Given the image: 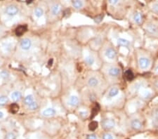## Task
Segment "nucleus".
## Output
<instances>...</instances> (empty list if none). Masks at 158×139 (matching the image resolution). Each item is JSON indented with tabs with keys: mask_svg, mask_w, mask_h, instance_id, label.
Here are the masks:
<instances>
[{
	"mask_svg": "<svg viewBox=\"0 0 158 139\" xmlns=\"http://www.w3.org/2000/svg\"><path fill=\"white\" fill-rule=\"evenodd\" d=\"M151 58L148 53L141 52L138 54L137 65L139 70L142 71L148 70L151 67Z\"/></svg>",
	"mask_w": 158,
	"mask_h": 139,
	"instance_id": "obj_1",
	"label": "nucleus"
},
{
	"mask_svg": "<svg viewBox=\"0 0 158 139\" xmlns=\"http://www.w3.org/2000/svg\"><path fill=\"white\" fill-rule=\"evenodd\" d=\"M138 95L139 96V98L143 101H148L150 100L153 97V92L151 89L147 87V86H144L143 89L140 90V92L138 93Z\"/></svg>",
	"mask_w": 158,
	"mask_h": 139,
	"instance_id": "obj_2",
	"label": "nucleus"
},
{
	"mask_svg": "<svg viewBox=\"0 0 158 139\" xmlns=\"http://www.w3.org/2000/svg\"><path fill=\"white\" fill-rule=\"evenodd\" d=\"M145 31L149 36L158 37V25L155 23H148L145 25Z\"/></svg>",
	"mask_w": 158,
	"mask_h": 139,
	"instance_id": "obj_3",
	"label": "nucleus"
},
{
	"mask_svg": "<svg viewBox=\"0 0 158 139\" xmlns=\"http://www.w3.org/2000/svg\"><path fill=\"white\" fill-rule=\"evenodd\" d=\"M130 126L132 129L135 131L141 130L143 127V124L141 121L140 119L137 118V117H134L130 120Z\"/></svg>",
	"mask_w": 158,
	"mask_h": 139,
	"instance_id": "obj_4",
	"label": "nucleus"
},
{
	"mask_svg": "<svg viewBox=\"0 0 158 139\" xmlns=\"http://www.w3.org/2000/svg\"><path fill=\"white\" fill-rule=\"evenodd\" d=\"M145 86H147L146 83L144 82L143 81H137L131 86V92L136 93V94H138V93L140 92L141 89H143Z\"/></svg>",
	"mask_w": 158,
	"mask_h": 139,
	"instance_id": "obj_5",
	"label": "nucleus"
},
{
	"mask_svg": "<svg viewBox=\"0 0 158 139\" xmlns=\"http://www.w3.org/2000/svg\"><path fill=\"white\" fill-rule=\"evenodd\" d=\"M108 73L110 77H113V78H118L121 75V70L119 67L113 66L108 69Z\"/></svg>",
	"mask_w": 158,
	"mask_h": 139,
	"instance_id": "obj_6",
	"label": "nucleus"
},
{
	"mask_svg": "<svg viewBox=\"0 0 158 139\" xmlns=\"http://www.w3.org/2000/svg\"><path fill=\"white\" fill-rule=\"evenodd\" d=\"M105 55L109 60H114L117 58V51L112 47H108L105 49Z\"/></svg>",
	"mask_w": 158,
	"mask_h": 139,
	"instance_id": "obj_7",
	"label": "nucleus"
},
{
	"mask_svg": "<svg viewBox=\"0 0 158 139\" xmlns=\"http://www.w3.org/2000/svg\"><path fill=\"white\" fill-rule=\"evenodd\" d=\"M151 122L155 127H158V107L154 108L151 111Z\"/></svg>",
	"mask_w": 158,
	"mask_h": 139,
	"instance_id": "obj_8",
	"label": "nucleus"
},
{
	"mask_svg": "<svg viewBox=\"0 0 158 139\" xmlns=\"http://www.w3.org/2000/svg\"><path fill=\"white\" fill-rule=\"evenodd\" d=\"M115 126V122L112 119H105L102 122V126L105 129H111Z\"/></svg>",
	"mask_w": 158,
	"mask_h": 139,
	"instance_id": "obj_9",
	"label": "nucleus"
},
{
	"mask_svg": "<svg viewBox=\"0 0 158 139\" xmlns=\"http://www.w3.org/2000/svg\"><path fill=\"white\" fill-rule=\"evenodd\" d=\"M21 49L24 51H27L30 49L31 46H32V41H30V39L27 38H25L21 40V44H20Z\"/></svg>",
	"mask_w": 158,
	"mask_h": 139,
	"instance_id": "obj_10",
	"label": "nucleus"
},
{
	"mask_svg": "<svg viewBox=\"0 0 158 139\" xmlns=\"http://www.w3.org/2000/svg\"><path fill=\"white\" fill-rule=\"evenodd\" d=\"M5 13L7 15H10V16H13V15H15L18 13V7H15L14 5H10L7 7L5 10Z\"/></svg>",
	"mask_w": 158,
	"mask_h": 139,
	"instance_id": "obj_11",
	"label": "nucleus"
},
{
	"mask_svg": "<svg viewBox=\"0 0 158 139\" xmlns=\"http://www.w3.org/2000/svg\"><path fill=\"white\" fill-rule=\"evenodd\" d=\"M117 42L119 46H122V47L129 48V46H131V41L125 38H122V37L118 38L117 39Z\"/></svg>",
	"mask_w": 158,
	"mask_h": 139,
	"instance_id": "obj_12",
	"label": "nucleus"
},
{
	"mask_svg": "<svg viewBox=\"0 0 158 139\" xmlns=\"http://www.w3.org/2000/svg\"><path fill=\"white\" fill-rule=\"evenodd\" d=\"M120 94V89H119L118 87L117 86H113V87L111 88L109 90L108 94V98H114V97L117 96L118 94Z\"/></svg>",
	"mask_w": 158,
	"mask_h": 139,
	"instance_id": "obj_13",
	"label": "nucleus"
},
{
	"mask_svg": "<svg viewBox=\"0 0 158 139\" xmlns=\"http://www.w3.org/2000/svg\"><path fill=\"white\" fill-rule=\"evenodd\" d=\"M87 82L88 85H89L91 88H96V86H98L99 80L98 79L96 78V77H91L89 78Z\"/></svg>",
	"mask_w": 158,
	"mask_h": 139,
	"instance_id": "obj_14",
	"label": "nucleus"
},
{
	"mask_svg": "<svg viewBox=\"0 0 158 139\" xmlns=\"http://www.w3.org/2000/svg\"><path fill=\"white\" fill-rule=\"evenodd\" d=\"M68 104L72 107H76L79 104V98L76 96H71L69 98Z\"/></svg>",
	"mask_w": 158,
	"mask_h": 139,
	"instance_id": "obj_15",
	"label": "nucleus"
},
{
	"mask_svg": "<svg viewBox=\"0 0 158 139\" xmlns=\"http://www.w3.org/2000/svg\"><path fill=\"white\" fill-rule=\"evenodd\" d=\"M42 115L44 117H52L56 115V110L54 108H47L43 111Z\"/></svg>",
	"mask_w": 158,
	"mask_h": 139,
	"instance_id": "obj_16",
	"label": "nucleus"
},
{
	"mask_svg": "<svg viewBox=\"0 0 158 139\" xmlns=\"http://www.w3.org/2000/svg\"><path fill=\"white\" fill-rule=\"evenodd\" d=\"M27 30V27L25 25H21L19 27H18L15 30V35L17 36L20 37L22 36L23 34L25 32V31Z\"/></svg>",
	"mask_w": 158,
	"mask_h": 139,
	"instance_id": "obj_17",
	"label": "nucleus"
},
{
	"mask_svg": "<svg viewBox=\"0 0 158 139\" xmlns=\"http://www.w3.org/2000/svg\"><path fill=\"white\" fill-rule=\"evenodd\" d=\"M133 20H134V23L137 25H140L141 23H142L143 21V16L142 14H141L140 13H136L133 16Z\"/></svg>",
	"mask_w": 158,
	"mask_h": 139,
	"instance_id": "obj_18",
	"label": "nucleus"
},
{
	"mask_svg": "<svg viewBox=\"0 0 158 139\" xmlns=\"http://www.w3.org/2000/svg\"><path fill=\"white\" fill-rule=\"evenodd\" d=\"M21 97H22V95L20 92H13L11 94V98L13 101H18L19 100H21Z\"/></svg>",
	"mask_w": 158,
	"mask_h": 139,
	"instance_id": "obj_19",
	"label": "nucleus"
},
{
	"mask_svg": "<svg viewBox=\"0 0 158 139\" xmlns=\"http://www.w3.org/2000/svg\"><path fill=\"white\" fill-rule=\"evenodd\" d=\"M9 98L5 95L0 96V106H4L9 103Z\"/></svg>",
	"mask_w": 158,
	"mask_h": 139,
	"instance_id": "obj_20",
	"label": "nucleus"
},
{
	"mask_svg": "<svg viewBox=\"0 0 158 139\" xmlns=\"http://www.w3.org/2000/svg\"><path fill=\"white\" fill-rule=\"evenodd\" d=\"M85 62H86V63L88 65L91 66L92 65H94V63H95V58H94V57L93 56V55H89L86 57V58H85Z\"/></svg>",
	"mask_w": 158,
	"mask_h": 139,
	"instance_id": "obj_21",
	"label": "nucleus"
},
{
	"mask_svg": "<svg viewBox=\"0 0 158 139\" xmlns=\"http://www.w3.org/2000/svg\"><path fill=\"white\" fill-rule=\"evenodd\" d=\"M72 5L75 9H80L83 7V2L81 0H74L72 2Z\"/></svg>",
	"mask_w": 158,
	"mask_h": 139,
	"instance_id": "obj_22",
	"label": "nucleus"
},
{
	"mask_svg": "<svg viewBox=\"0 0 158 139\" xmlns=\"http://www.w3.org/2000/svg\"><path fill=\"white\" fill-rule=\"evenodd\" d=\"M33 101H35V100H34V97L33 96L31 95V94H30V95H27L24 99L25 103V105H27V106L30 105V103H32Z\"/></svg>",
	"mask_w": 158,
	"mask_h": 139,
	"instance_id": "obj_23",
	"label": "nucleus"
},
{
	"mask_svg": "<svg viewBox=\"0 0 158 139\" xmlns=\"http://www.w3.org/2000/svg\"><path fill=\"white\" fill-rule=\"evenodd\" d=\"M9 73L6 70H2L0 72V78L3 80H7L9 78Z\"/></svg>",
	"mask_w": 158,
	"mask_h": 139,
	"instance_id": "obj_24",
	"label": "nucleus"
},
{
	"mask_svg": "<svg viewBox=\"0 0 158 139\" xmlns=\"http://www.w3.org/2000/svg\"><path fill=\"white\" fill-rule=\"evenodd\" d=\"M52 11L54 15H58L60 12V5H58V4H56V5H54V7H52Z\"/></svg>",
	"mask_w": 158,
	"mask_h": 139,
	"instance_id": "obj_25",
	"label": "nucleus"
},
{
	"mask_svg": "<svg viewBox=\"0 0 158 139\" xmlns=\"http://www.w3.org/2000/svg\"><path fill=\"white\" fill-rule=\"evenodd\" d=\"M44 14V11L42 8L37 7L35 9V15H36L37 18H40V17L42 16V15Z\"/></svg>",
	"mask_w": 158,
	"mask_h": 139,
	"instance_id": "obj_26",
	"label": "nucleus"
},
{
	"mask_svg": "<svg viewBox=\"0 0 158 139\" xmlns=\"http://www.w3.org/2000/svg\"><path fill=\"white\" fill-rule=\"evenodd\" d=\"M28 108L30 110H36L37 109L39 106L36 101H33L32 103H30V105H28Z\"/></svg>",
	"mask_w": 158,
	"mask_h": 139,
	"instance_id": "obj_27",
	"label": "nucleus"
},
{
	"mask_svg": "<svg viewBox=\"0 0 158 139\" xmlns=\"http://www.w3.org/2000/svg\"><path fill=\"white\" fill-rule=\"evenodd\" d=\"M4 139H16V135L13 132L8 133L4 137Z\"/></svg>",
	"mask_w": 158,
	"mask_h": 139,
	"instance_id": "obj_28",
	"label": "nucleus"
},
{
	"mask_svg": "<svg viewBox=\"0 0 158 139\" xmlns=\"http://www.w3.org/2000/svg\"><path fill=\"white\" fill-rule=\"evenodd\" d=\"M18 109H19V106L16 104V103H13V104L11 106V110L13 113H15L16 112H18Z\"/></svg>",
	"mask_w": 158,
	"mask_h": 139,
	"instance_id": "obj_29",
	"label": "nucleus"
},
{
	"mask_svg": "<svg viewBox=\"0 0 158 139\" xmlns=\"http://www.w3.org/2000/svg\"><path fill=\"white\" fill-rule=\"evenodd\" d=\"M97 127H98V122H92L89 124V129L91 131H94Z\"/></svg>",
	"mask_w": 158,
	"mask_h": 139,
	"instance_id": "obj_30",
	"label": "nucleus"
},
{
	"mask_svg": "<svg viewBox=\"0 0 158 139\" xmlns=\"http://www.w3.org/2000/svg\"><path fill=\"white\" fill-rule=\"evenodd\" d=\"M153 87L155 90L158 91V78L153 80Z\"/></svg>",
	"mask_w": 158,
	"mask_h": 139,
	"instance_id": "obj_31",
	"label": "nucleus"
},
{
	"mask_svg": "<svg viewBox=\"0 0 158 139\" xmlns=\"http://www.w3.org/2000/svg\"><path fill=\"white\" fill-rule=\"evenodd\" d=\"M103 139H113V136L112 134L107 133V134H105L103 135Z\"/></svg>",
	"mask_w": 158,
	"mask_h": 139,
	"instance_id": "obj_32",
	"label": "nucleus"
},
{
	"mask_svg": "<svg viewBox=\"0 0 158 139\" xmlns=\"http://www.w3.org/2000/svg\"><path fill=\"white\" fill-rule=\"evenodd\" d=\"M152 9L154 12L158 13V4H154L152 7Z\"/></svg>",
	"mask_w": 158,
	"mask_h": 139,
	"instance_id": "obj_33",
	"label": "nucleus"
},
{
	"mask_svg": "<svg viewBox=\"0 0 158 139\" xmlns=\"http://www.w3.org/2000/svg\"><path fill=\"white\" fill-rule=\"evenodd\" d=\"M86 139H98V138H97L96 136L94 135V134H91V135L87 136Z\"/></svg>",
	"mask_w": 158,
	"mask_h": 139,
	"instance_id": "obj_34",
	"label": "nucleus"
},
{
	"mask_svg": "<svg viewBox=\"0 0 158 139\" xmlns=\"http://www.w3.org/2000/svg\"><path fill=\"white\" fill-rule=\"evenodd\" d=\"M119 1V0H109L110 4H112V5H115L116 4H117V2Z\"/></svg>",
	"mask_w": 158,
	"mask_h": 139,
	"instance_id": "obj_35",
	"label": "nucleus"
},
{
	"mask_svg": "<svg viewBox=\"0 0 158 139\" xmlns=\"http://www.w3.org/2000/svg\"><path fill=\"white\" fill-rule=\"evenodd\" d=\"M126 77H127V79L129 80H131V78H130V77H132V74H131V72H130V71H128L126 73Z\"/></svg>",
	"mask_w": 158,
	"mask_h": 139,
	"instance_id": "obj_36",
	"label": "nucleus"
},
{
	"mask_svg": "<svg viewBox=\"0 0 158 139\" xmlns=\"http://www.w3.org/2000/svg\"><path fill=\"white\" fill-rule=\"evenodd\" d=\"M154 71H155V73L156 75H158V65L156 66L155 68V70H154Z\"/></svg>",
	"mask_w": 158,
	"mask_h": 139,
	"instance_id": "obj_37",
	"label": "nucleus"
},
{
	"mask_svg": "<svg viewBox=\"0 0 158 139\" xmlns=\"http://www.w3.org/2000/svg\"><path fill=\"white\" fill-rule=\"evenodd\" d=\"M53 61H54V60H53V59H50V60H49V63H48V64H49V66H52V65Z\"/></svg>",
	"mask_w": 158,
	"mask_h": 139,
	"instance_id": "obj_38",
	"label": "nucleus"
},
{
	"mask_svg": "<svg viewBox=\"0 0 158 139\" xmlns=\"http://www.w3.org/2000/svg\"><path fill=\"white\" fill-rule=\"evenodd\" d=\"M4 117V113L1 111H0V119H2Z\"/></svg>",
	"mask_w": 158,
	"mask_h": 139,
	"instance_id": "obj_39",
	"label": "nucleus"
},
{
	"mask_svg": "<svg viewBox=\"0 0 158 139\" xmlns=\"http://www.w3.org/2000/svg\"><path fill=\"white\" fill-rule=\"evenodd\" d=\"M80 115H85V116H86V114H87V112H80Z\"/></svg>",
	"mask_w": 158,
	"mask_h": 139,
	"instance_id": "obj_40",
	"label": "nucleus"
}]
</instances>
